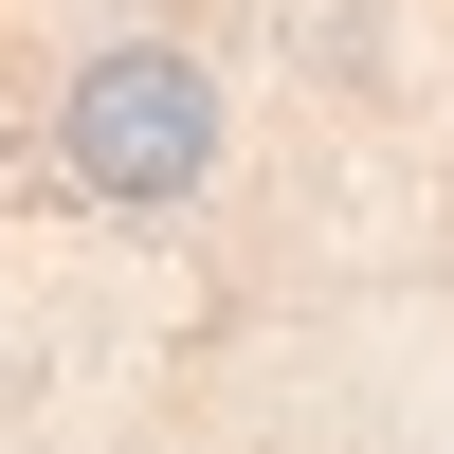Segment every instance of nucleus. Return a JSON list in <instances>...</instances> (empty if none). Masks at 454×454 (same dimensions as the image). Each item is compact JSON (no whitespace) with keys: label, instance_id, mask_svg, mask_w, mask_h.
Returning <instances> with one entry per match:
<instances>
[{"label":"nucleus","instance_id":"f257e3e1","mask_svg":"<svg viewBox=\"0 0 454 454\" xmlns=\"http://www.w3.org/2000/svg\"><path fill=\"white\" fill-rule=\"evenodd\" d=\"M55 182L109 218H164L218 182V73L182 55V36H109V55H73L55 91Z\"/></svg>","mask_w":454,"mask_h":454}]
</instances>
